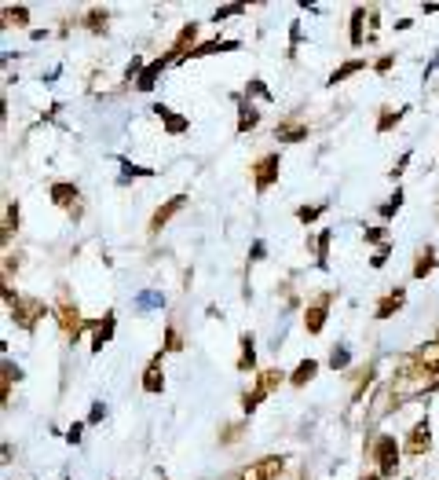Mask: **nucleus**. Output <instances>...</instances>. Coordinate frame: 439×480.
Wrapping results in <instances>:
<instances>
[{"label": "nucleus", "mask_w": 439, "mask_h": 480, "mask_svg": "<svg viewBox=\"0 0 439 480\" xmlns=\"http://www.w3.org/2000/svg\"><path fill=\"white\" fill-rule=\"evenodd\" d=\"M282 469H286L282 455H264V458H256V462L245 466L238 473V480H278V477H282Z\"/></svg>", "instance_id": "1"}, {"label": "nucleus", "mask_w": 439, "mask_h": 480, "mask_svg": "<svg viewBox=\"0 0 439 480\" xmlns=\"http://www.w3.org/2000/svg\"><path fill=\"white\" fill-rule=\"evenodd\" d=\"M373 462H377L381 477H395V469H399V444H395V436H377V444H373Z\"/></svg>", "instance_id": "2"}, {"label": "nucleus", "mask_w": 439, "mask_h": 480, "mask_svg": "<svg viewBox=\"0 0 439 480\" xmlns=\"http://www.w3.org/2000/svg\"><path fill=\"white\" fill-rule=\"evenodd\" d=\"M278 165H282V162H278V154H264L260 162L253 165V184H256V191H267V187L275 184V180H278Z\"/></svg>", "instance_id": "3"}, {"label": "nucleus", "mask_w": 439, "mask_h": 480, "mask_svg": "<svg viewBox=\"0 0 439 480\" xmlns=\"http://www.w3.org/2000/svg\"><path fill=\"white\" fill-rule=\"evenodd\" d=\"M184 206H187V195H173V198L165 202V206H158V209H154V217H151V235H158V231H162L165 224L173 220L176 213L184 209Z\"/></svg>", "instance_id": "4"}, {"label": "nucleus", "mask_w": 439, "mask_h": 480, "mask_svg": "<svg viewBox=\"0 0 439 480\" xmlns=\"http://www.w3.org/2000/svg\"><path fill=\"white\" fill-rule=\"evenodd\" d=\"M428 429H432V425H428V418L417 422L414 429H410V440H406V451H410V455H425L428 447H432V433H428Z\"/></svg>", "instance_id": "5"}, {"label": "nucleus", "mask_w": 439, "mask_h": 480, "mask_svg": "<svg viewBox=\"0 0 439 480\" xmlns=\"http://www.w3.org/2000/svg\"><path fill=\"white\" fill-rule=\"evenodd\" d=\"M55 319H59V326H62V334H66V337H77L81 330H84V319H81V312L73 304H59V315Z\"/></svg>", "instance_id": "6"}, {"label": "nucleus", "mask_w": 439, "mask_h": 480, "mask_svg": "<svg viewBox=\"0 0 439 480\" xmlns=\"http://www.w3.org/2000/svg\"><path fill=\"white\" fill-rule=\"evenodd\" d=\"M195 37H198V26L195 23H187L184 29H179V37L173 40V48H168V62H176V59H187V45H195Z\"/></svg>", "instance_id": "7"}, {"label": "nucleus", "mask_w": 439, "mask_h": 480, "mask_svg": "<svg viewBox=\"0 0 439 480\" xmlns=\"http://www.w3.org/2000/svg\"><path fill=\"white\" fill-rule=\"evenodd\" d=\"M326 308H329V293H323L318 301L308 308V315H304V326H308V334H318V330L326 326Z\"/></svg>", "instance_id": "8"}, {"label": "nucleus", "mask_w": 439, "mask_h": 480, "mask_svg": "<svg viewBox=\"0 0 439 480\" xmlns=\"http://www.w3.org/2000/svg\"><path fill=\"white\" fill-rule=\"evenodd\" d=\"M414 363L425 367V370H439V341H428L414 352Z\"/></svg>", "instance_id": "9"}, {"label": "nucleus", "mask_w": 439, "mask_h": 480, "mask_svg": "<svg viewBox=\"0 0 439 480\" xmlns=\"http://www.w3.org/2000/svg\"><path fill=\"white\" fill-rule=\"evenodd\" d=\"M275 136H278V140H286V143H301V140H308V125H301V121H282L275 129Z\"/></svg>", "instance_id": "10"}, {"label": "nucleus", "mask_w": 439, "mask_h": 480, "mask_svg": "<svg viewBox=\"0 0 439 480\" xmlns=\"http://www.w3.org/2000/svg\"><path fill=\"white\" fill-rule=\"evenodd\" d=\"M162 389H165V378H162V356H158L154 363L143 370V392H162Z\"/></svg>", "instance_id": "11"}, {"label": "nucleus", "mask_w": 439, "mask_h": 480, "mask_svg": "<svg viewBox=\"0 0 439 480\" xmlns=\"http://www.w3.org/2000/svg\"><path fill=\"white\" fill-rule=\"evenodd\" d=\"M51 198H55V206H62V209H73L77 206V187L73 184H51Z\"/></svg>", "instance_id": "12"}, {"label": "nucleus", "mask_w": 439, "mask_h": 480, "mask_svg": "<svg viewBox=\"0 0 439 480\" xmlns=\"http://www.w3.org/2000/svg\"><path fill=\"white\" fill-rule=\"evenodd\" d=\"M165 67H168V59H158V62H151V67H147L143 73H139L136 88H139V92H151V88H154V81H158V73H162Z\"/></svg>", "instance_id": "13"}, {"label": "nucleus", "mask_w": 439, "mask_h": 480, "mask_svg": "<svg viewBox=\"0 0 439 480\" xmlns=\"http://www.w3.org/2000/svg\"><path fill=\"white\" fill-rule=\"evenodd\" d=\"M315 374H318V363H315V359H301V363H297V370L289 374V381H293V385L301 389V385H308V381H312Z\"/></svg>", "instance_id": "14"}, {"label": "nucleus", "mask_w": 439, "mask_h": 480, "mask_svg": "<svg viewBox=\"0 0 439 480\" xmlns=\"http://www.w3.org/2000/svg\"><path fill=\"white\" fill-rule=\"evenodd\" d=\"M403 301H406V293H403V290H392L388 297H381V304H377V319H388L392 312H399Z\"/></svg>", "instance_id": "15"}, {"label": "nucleus", "mask_w": 439, "mask_h": 480, "mask_svg": "<svg viewBox=\"0 0 439 480\" xmlns=\"http://www.w3.org/2000/svg\"><path fill=\"white\" fill-rule=\"evenodd\" d=\"M256 367V348H253V334H242V356H238V370H253Z\"/></svg>", "instance_id": "16"}, {"label": "nucleus", "mask_w": 439, "mask_h": 480, "mask_svg": "<svg viewBox=\"0 0 439 480\" xmlns=\"http://www.w3.org/2000/svg\"><path fill=\"white\" fill-rule=\"evenodd\" d=\"M110 334H114V315H106L99 326H95V337H92V352H99L106 341H110Z\"/></svg>", "instance_id": "17"}, {"label": "nucleus", "mask_w": 439, "mask_h": 480, "mask_svg": "<svg viewBox=\"0 0 439 480\" xmlns=\"http://www.w3.org/2000/svg\"><path fill=\"white\" fill-rule=\"evenodd\" d=\"M234 48H238V40H209V45H201V48H195V51H190V56H212V51H234Z\"/></svg>", "instance_id": "18"}, {"label": "nucleus", "mask_w": 439, "mask_h": 480, "mask_svg": "<svg viewBox=\"0 0 439 480\" xmlns=\"http://www.w3.org/2000/svg\"><path fill=\"white\" fill-rule=\"evenodd\" d=\"M238 110H242V114H238V132H245V129H253V125H256V121H260V110H256V106H253V103H242V106H238Z\"/></svg>", "instance_id": "19"}, {"label": "nucleus", "mask_w": 439, "mask_h": 480, "mask_svg": "<svg viewBox=\"0 0 439 480\" xmlns=\"http://www.w3.org/2000/svg\"><path fill=\"white\" fill-rule=\"evenodd\" d=\"M432 268H436V253L432 250H421V257H417V264H414V279H425Z\"/></svg>", "instance_id": "20"}, {"label": "nucleus", "mask_w": 439, "mask_h": 480, "mask_svg": "<svg viewBox=\"0 0 439 480\" xmlns=\"http://www.w3.org/2000/svg\"><path fill=\"white\" fill-rule=\"evenodd\" d=\"M362 67H366V62H362V59H351V62H344V67H340V70H334V73H329V84H337V81L351 77V73H359Z\"/></svg>", "instance_id": "21"}, {"label": "nucleus", "mask_w": 439, "mask_h": 480, "mask_svg": "<svg viewBox=\"0 0 439 480\" xmlns=\"http://www.w3.org/2000/svg\"><path fill=\"white\" fill-rule=\"evenodd\" d=\"M154 114L165 117L168 132H184V129H187V117H173V114H168V106H154Z\"/></svg>", "instance_id": "22"}, {"label": "nucleus", "mask_w": 439, "mask_h": 480, "mask_svg": "<svg viewBox=\"0 0 439 480\" xmlns=\"http://www.w3.org/2000/svg\"><path fill=\"white\" fill-rule=\"evenodd\" d=\"M256 385H260L264 392H275L278 385H282V370H278V367H275V370H264V374H260V381H256Z\"/></svg>", "instance_id": "23"}, {"label": "nucleus", "mask_w": 439, "mask_h": 480, "mask_svg": "<svg viewBox=\"0 0 439 480\" xmlns=\"http://www.w3.org/2000/svg\"><path fill=\"white\" fill-rule=\"evenodd\" d=\"M362 8H355V12H351V45H362Z\"/></svg>", "instance_id": "24"}, {"label": "nucleus", "mask_w": 439, "mask_h": 480, "mask_svg": "<svg viewBox=\"0 0 439 480\" xmlns=\"http://www.w3.org/2000/svg\"><path fill=\"white\" fill-rule=\"evenodd\" d=\"M399 117H403V110H384L381 121H377V132H388L392 125H399Z\"/></svg>", "instance_id": "25"}, {"label": "nucleus", "mask_w": 439, "mask_h": 480, "mask_svg": "<svg viewBox=\"0 0 439 480\" xmlns=\"http://www.w3.org/2000/svg\"><path fill=\"white\" fill-rule=\"evenodd\" d=\"M88 29H92V34L106 29V12H99V8H95V12H88Z\"/></svg>", "instance_id": "26"}, {"label": "nucleus", "mask_w": 439, "mask_h": 480, "mask_svg": "<svg viewBox=\"0 0 439 480\" xmlns=\"http://www.w3.org/2000/svg\"><path fill=\"white\" fill-rule=\"evenodd\" d=\"M12 378H18V367L12 363H4V403L12 400Z\"/></svg>", "instance_id": "27"}, {"label": "nucleus", "mask_w": 439, "mask_h": 480, "mask_svg": "<svg viewBox=\"0 0 439 480\" xmlns=\"http://www.w3.org/2000/svg\"><path fill=\"white\" fill-rule=\"evenodd\" d=\"M318 213H323V206H301V209H297V220H301V224H312Z\"/></svg>", "instance_id": "28"}, {"label": "nucleus", "mask_w": 439, "mask_h": 480, "mask_svg": "<svg viewBox=\"0 0 439 480\" xmlns=\"http://www.w3.org/2000/svg\"><path fill=\"white\" fill-rule=\"evenodd\" d=\"M165 348H168V352H179V348H184V341H179V334H176L173 326L165 330Z\"/></svg>", "instance_id": "29"}, {"label": "nucleus", "mask_w": 439, "mask_h": 480, "mask_svg": "<svg viewBox=\"0 0 439 480\" xmlns=\"http://www.w3.org/2000/svg\"><path fill=\"white\" fill-rule=\"evenodd\" d=\"M4 19H15V26H26V8H4Z\"/></svg>", "instance_id": "30"}, {"label": "nucleus", "mask_w": 439, "mask_h": 480, "mask_svg": "<svg viewBox=\"0 0 439 480\" xmlns=\"http://www.w3.org/2000/svg\"><path fill=\"white\" fill-rule=\"evenodd\" d=\"M329 363H334V367H348V352H344V348H334V356H329Z\"/></svg>", "instance_id": "31"}, {"label": "nucleus", "mask_w": 439, "mask_h": 480, "mask_svg": "<svg viewBox=\"0 0 439 480\" xmlns=\"http://www.w3.org/2000/svg\"><path fill=\"white\" fill-rule=\"evenodd\" d=\"M81 433H84V425H81V422H77V425H70L66 440H70V444H81Z\"/></svg>", "instance_id": "32"}, {"label": "nucleus", "mask_w": 439, "mask_h": 480, "mask_svg": "<svg viewBox=\"0 0 439 480\" xmlns=\"http://www.w3.org/2000/svg\"><path fill=\"white\" fill-rule=\"evenodd\" d=\"M384 261H388V246H381L377 253H373V261H370V264H373V268H381Z\"/></svg>", "instance_id": "33"}, {"label": "nucleus", "mask_w": 439, "mask_h": 480, "mask_svg": "<svg viewBox=\"0 0 439 480\" xmlns=\"http://www.w3.org/2000/svg\"><path fill=\"white\" fill-rule=\"evenodd\" d=\"M227 15H242V4H231V8H223V12H216V23L227 19Z\"/></svg>", "instance_id": "34"}, {"label": "nucleus", "mask_w": 439, "mask_h": 480, "mask_svg": "<svg viewBox=\"0 0 439 480\" xmlns=\"http://www.w3.org/2000/svg\"><path fill=\"white\" fill-rule=\"evenodd\" d=\"M381 239H384L381 228H370V231H366V242H381Z\"/></svg>", "instance_id": "35"}, {"label": "nucleus", "mask_w": 439, "mask_h": 480, "mask_svg": "<svg viewBox=\"0 0 439 480\" xmlns=\"http://www.w3.org/2000/svg\"><path fill=\"white\" fill-rule=\"evenodd\" d=\"M103 414H106V407H103V403H95V407H92V418H88V422H99Z\"/></svg>", "instance_id": "36"}, {"label": "nucleus", "mask_w": 439, "mask_h": 480, "mask_svg": "<svg viewBox=\"0 0 439 480\" xmlns=\"http://www.w3.org/2000/svg\"><path fill=\"white\" fill-rule=\"evenodd\" d=\"M362 480H381V473H366V477H362Z\"/></svg>", "instance_id": "37"}, {"label": "nucleus", "mask_w": 439, "mask_h": 480, "mask_svg": "<svg viewBox=\"0 0 439 480\" xmlns=\"http://www.w3.org/2000/svg\"><path fill=\"white\" fill-rule=\"evenodd\" d=\"M436 341H439V337H436Z\"/></svg>", "instance_id": "38"}]
</instances>
